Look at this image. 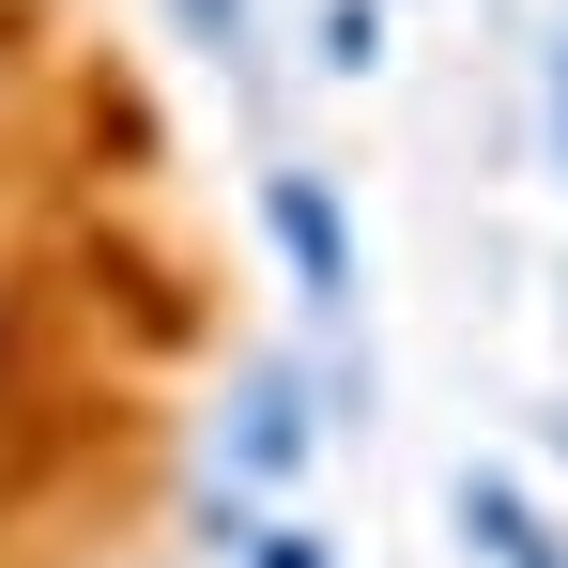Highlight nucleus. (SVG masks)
Masks as SVG:
<instances>
[]
</instances>
